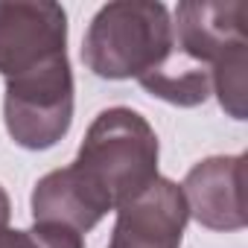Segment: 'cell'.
Instances as JSON below:
<instances>
[{
	"label": "cell",
	"mask_w": 248,
	"mask_h": 248,
	"mask_svg": "<svg viewBox=\"0 0 248 248\" xmlns=\"http://www.w3.org/2000/svg\"><path fill=\"white\" fill-rule=\"evenodd\" d=\"M161 143L149 120L135 108L114 105L93 117L70 170L93 202L111 213L158 178Z\"/></svg>",
	"instance_id": "1"
},
{
	"label": "cell",
	"mask_w": 248,
	"mask_h": 248,
	"mask_svg": "<svg viewBox=\"0 0 248 248\" xmlns=\"http://www.w3.org/2000/svg\"><path fill=\"white\" fill-rule=\"evenodd\" d=\"M248 6L239 0L207 3L184 0L175 6L172 50L204 67L213 79V93L228 117H248V35H245Z\"/></svg>",
	"instance_id": "2"
},
{
	"label": "cell",
	"mask_w": 248,
	"mask_h": 248,
	"mask_svg": "<svg viewBox=\"0 0 248 248\" xmlns=\"http://www.w3.org/2000/svg\"><path fill=\"white\" fill-rule=\"evenodd\" d=\"M172 53L170 9L152 0H114L88 24L82 41L85 67L111 82L146 79Z\"/></svg>",
	"instance_id": "3"
},
{
	"label": "cell",
	"mask_w": 248,
	"mask_h": 248,
	"mask_svg": "<svg viewBox=\"0 0 248 248\" xmlns=\"http://www.w3.org/2000/svg\"><path fill=\"white\" fill-rule=\"evenodd\" d=\"M3 123L9 138L30 152L53 149L73 126V70L59 59L6 82Z\"/></svg>",
	"instance_id": "4"
},
{
	"label": "cell",
	"mask_w": 248,
	"mask_h": 248,
	"mask_svg": "<svg viewBox=\"0 0 248 248\" xmlns=\"http://www.w3.org/2000/svg\"><path fill=\"white\" fill-rule=\"evenodd\" d=\"M67 59V12L50 0H0V76L6 82Z\"/></svg>",
	"instance_id": "5"
},
{
	"label": "cell",
	"mask_w": 248,
	"mask_h": 248,
	"mask_svg": "<svg viewBox=\"0 0 248 248\" xmlns=\"http://www.w3.org/2000/svg\"><path fill=\"white\" fill-rule=\"evenodd\" d=\"M190 210L170 178H155L143 193L117 207L108 248H181Z\"/></svg>",
	"instance_id": "6"
},
{
	"label": "cell",
	"mask_w": 248,
	"mask_h": 248,
	"mask_svg": "<svg viewBox=\"0 0 248 248\" xmlns=\"http://www.w3.org/2000/svg\"><path fill=\"white\" fill-rule=\"evenodd\" d=\"M190 216L207 231H242L245 216V155H213L199 161L184 184Z\"/></svg>",
	"instance_id": "7"
},
{
	"label": "cell",
	"mask_w": 248,
	"mask_h": 248,
	"mask_svg": "<svg viewBox=\"0 0 248 248\" xmlns=\"http://www.w3.org/2000/svg\"><path fill=\"white\" fill-rule=\"evenodd\" d=\"M30 204H32V222L64 225V228H73L76 233L93 231L108 216L93 202V196L82 187V181L70 167L53 170L44 178H38Z\"/></svg>",
	"instance_id": "8"
},
{
	"label": "cell",
	"mask_w": 248,
	"mask_h": 248,
	"mask_svg": "<svg viewBox=\"0 0 248 248\" xmlns=\"http://www.w3.org/2000/svg\"><path fill=\"white\" fill-rule=\"evenodd\" d=\"M0 248H85L82 233L53 222H32V228H3L0 231Z\"/></svg>",
	"instance_id": "9"
},
{
	"label": "cell",
	"mask_w": 248,
	"mask_h": 248,
	"mask_svg": "<svg viewBox=\"0 0 248 248\" xmlns=\"http://www.w3.org/2000/svg\"><path fill=\"white\" fill-rule=\"evenodd\" d=\"M9 216H12V202H9V193L0 184V231L9 228Z\"/></svg>",
	"instance_id": "10"
}]
</instances>
